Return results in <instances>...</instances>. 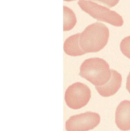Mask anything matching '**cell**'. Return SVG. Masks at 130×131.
Returning <instances> with one entry per match:
<instances>
[{
  "label": "cell",
  "mask_w": 130,
  "mask_h": 131,
  "mask_svg": "<svg viewBox=\"0 0 130 131\" xmlns=\"http://www.w3.org/2000/svg\"><path fill=\"white\" fill-rule=\"evenodd\" d=\"M122 75L116 70L111 69V76L107 84L102 86H96V89L100 95L108 97L117 93L122 85Z\"/></svg>",
  "instance_id": "obj_6"
},
{
  "label": "cell",
  "mask_w": 130,
  "mask_h": 131,
  "mask_svg": "<svg viewBox=\"0 0 130 131\" xmlns=\"http://www.w3.org/2000/svg\"><path fill=\"white\" fill-rule=\"evenodd\" d=\"M80 8L98 21L107 22L113 26L120 27L123 25V19L116 12L100 5L91 0H79Z\"/></svg>",
  "instance_id": "obj_3"
},
{
  "label": "cell",
  "mask_w": 130,
  "mask_h": 131,
  "mask_svg": "<svg viewBox=\"0 0 130 131\" xmlns=\"http://www.w3.org/2000/svg\"><path fill=\"white\" fill-rule=\"evenodd\" d=\"M100 122V116L97 113L86 112L70 117L66 121L67 131H89L97 127Z\"/></svg>",
  "instance_id": "obj_5"
},
{
  "label": "cell",
  "mask_w": 130,
  "mask_h": 131,
  "mask_svg": "<svg viewBox=\"0 0 130 131\" xmlns=\"http://www.w3.org/2000/svg\"><path fill=\"white\" fill-rule=\"evenodd\" d=\"M116 124L121 130H130V101H123L117 107Z\"/></svg>",
  "instance_id": "obj_7"
},
{
  "label": "cell",
  "mask_w": 130,
  "mask_h": 131,
  "mask_svg": "<svg viewBox=\"0 0 130 131\" xmlns=\"http://www.w3.org/2000/svg\"><path fill=\"white\" fill-rule=\"evenodd\" d=\"M64 31L71 30L77 23V18L74 12L68 7H64Z\"/></svg>",
  "instance_id": "obj_9"
},
{
  "label": "cell",
  "mask_w": 130,
  "mask_h": 131,
  "mask_svg": "<svg viewBox=\"0 0 130 131\" xmlns=\"http://www.w3.org/2000/svg\"><path fill=\"white\" fill-rule=\"evenodd\" d=\"M126 88L130 94V73L129 74V75L127 77V80H126Z\"/></svg>",
  "instance_id": "obj_12"
},
{
  "label": "cell",
  "mask_w": 130,
  "mask_h": 131,
  "mask_svg": "<svg viewBox=\"0 0 130 131\" xmlns=\"http://www.w3.org/2000/svg\"><path fill=\"white\" fill-rule=\"evenodd\" d=\"M109 37V28L103 23L95 22L80 33V45L85 53L98 52L107 45Z\"/></svg>",
  "instance_id": "obj_1"
},
{
  "label": "cell",
  "mask_w": 130,
  "mask_h": 131,
  "mask_svg": "<svg viewBox=\"0 0 130 131\" xmlns=\"http://www.w3.org/2000/svg\"><path fill=\"white\" fill-rule=\"evenodd\" d=\"M80 75L95 86H102L110 80L111 69L104 59L91 58L86 59L80 65Z\"/></svg>",
  "instance_id": "obj_2"
},
{
  "label": "cell",
  "mask_w": 130,
  "mask_h": 131,
  "mask_svg": "<svg viewBox=\"0 0 130 131\" xmlns=\"http://www.w3.org/2000/svg\"><path fill=\"white\" fill-rule=\"evenodd\" d=\"M91 97V91L87 85L80 82H76L70 85L65 91V102L67 105L74 110H78L85 107Z\"/></svg>",
  "instance_id": "obj_4"
},
{
  "label": "cell",
  "mask_w": 130,
  "mask_h": 131,
  "mask_svg": "<svg viewBox=\"0 0 130 131\" xmlns=\"http://www.w3.org/2000/svg\"><path fill=\"white\" fill-rule=\"evenodd\" d=\"M120 50L122 53L130 59V36L124 38L120 43Z\"/></svg>",
  "instance_id": "obj_10"
},
{
  "label": "cell",
  "mask_w": 130,
  "mask_h": 131,
  "mask_svg": "<svg viewBox=\"0 0 130 131\" xmlns=\"http://www.w3.org/2000/svg\"><path fill=\"white\" fill-rule=\"evenodd\" d=\"M80 33L75 34L68 37L64 45V52L70 56H80L85 54L80 45Z\"/></svg>",
  "instance_id": "obj_8"
},
{
  "label": "cell",
  "mask_w": 130,
  "mask_h": 131,
  "mask_svg": "<svg viewBox=\"0 0 130 131\" xmlns=\"http://www.w3.org/2000/svg\"><path fill=\"white\" fill-rule=\"evenodd\" d=\"M66 2H72V1H74V0H64Z\"/></svg>",
  "instance_id": "obj_13"
},
{
  "label": "cell",
  "mask_w": 130,
  "mask_h": 131,
  "mask_svg": "<svg viewBox=\"0 0 130 131\" xmlns=\"http://www.w3.org/2000/svg\"><path fill=\"white\" fill-rule=\"evenodd\" d=\"M93 2H97L100 3H102L108 7H114L116 5L120 0H91Z\"/></svg>",
  "instance_id": "obj_11"
}]
</instances>
